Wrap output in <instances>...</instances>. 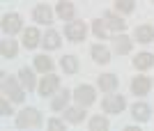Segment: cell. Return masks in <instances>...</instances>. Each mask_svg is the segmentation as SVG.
I'll return each mask as SVG.
<instances>
[{"mask_svg":"<svg viewBox=\"0 0 154 131\" xmlns=\"http://www.w3.org/2000/svg\"><path fill=\"white\" fill-rule=\"evenodd\" d=\"M16 126H19V129H37V126H42V115H39V111H35V108L21 111L19 115H16Z\"/></svg>","mask_w":154,"mask_h":131,"instance_id":"cell-1","label":"cell"},{"mask_svg":"<svg viewBox=\"0 0 154 131\" xmlns=\"http://www.w3.org/2000/svg\"><path fill=\"white\" fill-rule=\"evenodd\" d=\"M0 76H2V92H5L12 101H23V99H26V92H23V87H19L16 78L7 76V74H0Z\"/></svg>","mask_w":154,"mask_h":131,"instance_id":"cell-2","label":"cell"},{"mask_svg":"<svg viewBox=\"0 0 154 131\" xmlns=\"http://www.w3.org/2000/svg\"><path fill=\"white\" fill-rule=\"evenodd\" d=\"M85 32H88V28H85L83 21H69V23H67V28H64V35H67L71 41L85 39Z\"/></svg>","mask_w":154,"mask_h":131,"instance_id":"cell-3","label":"cell"},{"mask_svg":"<svg viewBox=\"0 0 154 131\" xmlns=\"http://www.w3.org/2000/svg\"><path fill=\"white\" fill-rule=\"evenodd\" d=\"M74 97H76V101H78V106H90L92 101H94V87L92 85H78L76 87V92H74Z\"/></svg>","mask_w":154,"mask_h":131,"instance_id":"cell-4","label":"cell"},{"mask_svg":"<svg viewBox=\"0 0 154 131\" xmlns=\"http://www.w3.org/2000/svg\"><path fill=\"white\" fill-rule=\"evenodd\" d=\"M2 30H5L9 37L16 35L21 30V16H19V14H14V12L5 14V16H2Z\"/></svg>","mask_w":154,"mask_h":131,"instance_id":"cell-5","label":"cell"},{"mask_svg":"<svg viewBox=\"0 0 154 131\" xmlns=\"http://www.w3.org/2000/svg\"><path fill=\"white\" fill-rule=\"evenodd\" d=\"M124 106H127V101L120 94H108V97L103 99V111L106 113H122Z\"/></svg>","mask_w":154,"mask_h":131,"instance_id":"cell-6","label":"cell"},{"mask_svg":"<svg viewBox=\"0 0 154 131\" xmlns=\"http://www.w3.org/2000/svg\"><path fill=\"white\" fill-rule=\"evenodd\" d=\"M58 85H60V78L53 76V74H48V76H44L42 83H39V94H42V97H51L53 92L58 90Z\"/></svg>","mask_w":154,"mask_h":131,"instance_id":"cell-7","label":"cell"},{"mask_svg":"<svg viewBox=\"0 0 154 131\" xmlns=\"http://www.w3.org/2000/svg\"><path fill=\"white\" fill-rule=\"evenodd\" d=\"M103 21H106V26H108L110 30H115V32H122L124 28H127V21H124L120 14H113V12L103 14Z\"/></svg>","mask_w":154,"mask_h":131,"instance_id":"cell-8","label":"cell"},{"mask_svg":"<svg viewBox=\"0 0 154 131\" xmlns=\"http://www.w3.org/2000/svg\"><path fill=\"white\" fill-rule=\"evenodd\" d=\"M113 48H115V53H120V55H127V53H131V39H129L127 35L117 32L115 37H113Z\"/></svg>","mask_w":154,"mask_h":131,"instance_id":"cell-9","label":"cell"},{"mask_svg":"<svg viewBox=\"0 0 154 131\" xmlns=\"http://www.w3.org/2000/svg\"><path fill=\"white\" fill-rule=\"evenodd\" d=\"M35 21L37 23H42V26H48L53 21V12L48 5H37L35 7Z\"/></svg>","mask_w":154,"mask_h":131,"instance_id":"cell-10","label":"cell"},{"mask_svg":"<svg viewBox=\"0 0 154 131\" xmlns=\"http://www.w3.org/2000/svg\"><path fill=\"white\" fill-rule=\"evenodd\" d=\"M149 87H152V81H149L147 76H136V78L131 81V90H134V94H147Z\"/></svg>","mask_w":154,"mask_h":131,"instance_id":"cell-11","label":"cell"},{"mask_svg":"<svg viewBox=\"0 0 154 131\" xmlns=\"http://www.w3.org/2000/svg\"><path fill=\"white\" fill-rule=\"evenodd\" d=\"M134 37L140 41V44H149V41L154 39V28L152 26H138L134 30Z\"/></svg>","mask_w":154,"mask_h":131,"instance_id":"cell-12","label":"cell"},{"mask_svg":"<svg viewBox=\"0 0 154 131\" xmlns=\"http://www.w3.org/2000/svg\"><path fill=\"white\" fill-rule=\"evenodd\" d=\"M39 41H42V35H39L37 28H28L23 32V46L26 48H35V46H39Z\"/></svg>","mask_w":154,"mask_h":131,"instance_id":"cell-13","label":"cell"},{"mask_svg":"<svg viewBox=\"0 0 154 131\" xmlns=\"http://www.w3.org/2000/svg\"><path fill=\"white\" fill-rule=\"evenodd\" d=\"M97 85L101 87L103 92H113L117 87V76H115V74H101L99 81H97Z\"/></svg>","mask_w":154,"mask_h":131,"instance_id":"cell-14","label":"cell"},{"mask_svg":"<svg viewBox=\"0 0 154 131\" xmlns=\"http://www.w3.org/2000/svg\"><path fill=\"white\" fill-rule=\"evenodd\" d=\"M149 106L147 104H134V108H131V115H134L136 122H147L149 120Z\"/></svg>","mask_w":154,"mask_h":131,"instance_id":"cell-15","label":"cell"},{"mask_svg":"<svg viewBox=\"0 0 154 131\" xmlns=\"http://www.w3.org/2000/svg\"><path fill=\"white\" fill-rule=\"evenodd\" d=\"M19 81H21V85L26 87L28 92L35 90V74H32V69H28V67H23L19 72Z\"/></svg>","mask_w":154,"mask_h":131,"instance_id":"cell-16","label":"cell"},{"mask_svg":"<svg viewBox=\"0 0 154 131\" xmlns=\"http://www.w3.org/2000/svg\"><path fill=\"white\" fill-rule=\"evenodd\" d=\"M92 58H94V62H99V65H106L110 60V51L101 44H94L92 46Z\"/></svg>","mask_w":154,"mask_h":131,"instance_id":"cell-17","label":"cell"},{"mask_svg":"<svg viewBox=\"0 0 154 131\" xmlns=\"http://www.w3.org/2000/svg\"><path fill=\"white\" fill-rule=\"evenodd\" d=\"M69 97H71V92L69 90H60L55 97H53V101H51V108L53 111H62L64 106L69 104Z\"/></svg>","mask_w":154,"mask_h":131,"instance_id":"cell-18","label":"cell"},{"mask_svg":"<svg viewBox=\"0 0 154 131\" xmlns=\"http://www.w3.org/2000/svg\"><path fill=\"white\" fill-rule=\"evenodd\" d=\"M154 65V55L152 53H138L134 58V67L136 69H149Z\"/></svg>","mask_w":154,"mask_h":131,"instance_id":"cell-19","label":"cell"},{"mask_svg":"<svg viewBox=\"0 0 154 131\" xmlns=\"http://www.w3.org/2000/svg\"><path fill=\"white\" fill-rule=\"evenodd\" d=\"M85 113H83V106H76V108H67L64 111V120L71 122V124H78V122H83Z\"/></svg>","mask_w":154,"mask_h":131,"instance_id":"cell-20","label":"cell"},{"mask_svg":"<svg viewBox=\"0 0 154 131\" xmlns=\"http://www.w3.org/2000/svg\"><path fill=\"white\" fill-rule=\"evenodd\" d=\"M42 44H44V48H60V35L55 32V30H48V32L42 37Z\"/></svg>","mask_w":154,"mask_h":131,"instance_id":"cell-21","label":"cell"},{"mask_svg":"<svg viewBox=\"0 0 154 131\" xmlns=\"http://www.w3.org/2000/svg\"><path fill=\"white\" fill-rule=\"evenodd\" d=\"M55 12H58V16L62 21H74V5H71V2H58V9H55Z\"/></svg>","mask_w":154,"mask_h":131,"instance_id":"cell-22","label":"cell"},{"mask_svg":"<svg viewBox=\"0 0 154 131\" xmlns=\"http://www.w3.org/2000/svg\"><path fill=\"white\" fill-rule=\"evenodd\" d=\"M0 51H2V58H16V51H19V46L14 39H2L0 44Z\"/></svg>","mask_w":154,"mask_h":131,"instance_id":"cell-23","label":"cell"},{"mask_svg":"<svg viewBox=\"0 0 154 131\" xmlns=\"http://www.w3.org/2000/svg\"><path fill=\"white\" fill-rule=\"evenodd\" d=\"M35 69L42 72V74H51V69H53L51 58H46V55H37V58H35Z\"/></svg>","mask_w":154,"mask_h":131,"instance_id":"cell-24","label":"cell"},{"mask_svg":"<svg viewBox=\"0 0 154 131\" xmlns=\"http://www.w3.org/2000/svg\"><path fill=\"white\" fill-rule=\"evenodd\" d=\"M60 65H62L64 74H76L78 72V60L74 58V55H64V58L60 60Z\"/></svg>","mask_w":154,"mask_h":131,"instance_id":"cell-25","label":"cell"},{"mask_svg":"<svg viewBox=\"0 0 154 131\" xmlns=\"http://www.w3.org/2000/svg\"><path fill=\"white\" fill-rule=\"evenodd\" d=\"M90 129L92 131H106V129H108V120L101 117V115H97V117L90 120Z\"/></svg>","mask_w":154,"mask_h":131,"instance_id":"cell-26","label":"cell"},{"mask_svg":"<svg viewBox=\"0 0 154 131\" xmlns=\"http://www.w3.org/2000/svg\"><path fill=\"white\" fill-rule=\"evenodd\" d=\"M106 21H101V19H97L94 23H92V32L97 35V37H99V39H106Z\"/></svg>","mask_w":154,"mask_h":131,"instance_id":"cell-27","label":"cell"},{"mask_svg":"<svg viewBox=\"0 0 154 131\" xmlns=\"http://www.w3.org/2000/svg\"><path fill=\"white\" fill-rule=\"evenodd\" d=\"M115 7H117V12H122V14H131L134 12V0H115Z\"/></svg>","mask_w":154,"mask_h":131,"instance_id":"cell-28","label":"cell"},{"mask_svg":"<svg viewBox=\"0 0 154 131\" xmlns=\"http://www.w3.org/2000/svg\"><path fill=\"white\" fill-rule=\"evenodd\" d=\"M48 129H64V122H60V120H48Z\"/></svg>","mask_w":154,"mask_h":131,"instance_id":"cell-29","label":"cell"},{"mask_svg":"<svg viewBox=\"0 0 154 131\" xmlns=\"http://www.w3.org/2000/svg\"><path fill=\"white\" fill-rule=\"evenodd\" d=\"M0 111H2V115H9V113H12V108H9V104H7V99L0 101Z\"/></svg>","mask_w":154,"mask_h":131,"instance_id":"cell-30","label":"cell"}]
</instances>
